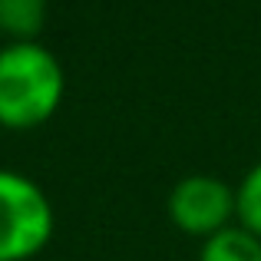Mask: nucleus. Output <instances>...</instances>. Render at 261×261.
Segmentation results:
<instances>
[{
    "label": "nucleus",
    "instance_id": "obj_3",
    "mask_svg": "<svg viewBox=\"0 0 261 261\" xmlns=\"http://www.w3.org/2000/svg\"><path fill=\"white\" fill-rule=\"evenodd\" d=\"M169 218L192 238H208L235 222V185L215 175H185L169 192Z\"/></svg>",
    "mask_w": 261,
    "mask_h": 261
},
{
    "label": "nucleus",
    "instance_id": "obj_2",
    "mask_svg": "<svg viewBox=\"0 0 261 261\" xmlns=\"http://www.w3.org/2000/svg\"><path fill=\"white\" fill-rule=\"evenodd\" d=\"M57 212L37 178L0 169V261H30L50 245Z\"/></svg>",
    "mask_w": 261,
    "mask_h": 261
},
{
    "label": "nucleus",
    "instance_id": "obj_7",
    "mask_svg": "<svg viewBox=\"0 0 261 261\" xmlns=\"http://www.w3.org/2000/svg\"><path fill=\"white\" fill-rule=\"evenodd\" d=\"M0 46H4V40H0Z\"/></svg>",
    "mask_w": 261,
    "mask_h": 261
},
{
    "label": "nucleus",
    "instance_id": "obj_4",
    "mask_svg": "<svg viewBox=\"0 0 261 261\" xmlns=\"http://www.w3.org/2000/svg\"><path fill=\"white\" fill-rule=\"evenodd\" d=\"M46 13H50L46 0H0V40L4 43L40 40Z\"/></svg>",
    "mask_w": 261,
    "mask_h": 261
},
{
    "label": "nucleus",
    "instance_id": "obj_6",
    "mask_svg": "<svg viewBox=\"0 0 261 261\" xmlns=\"http://www.w3.org/2000/svg\"><path fill=\"white\" fill-rule=\"evenodd\" d=\"M235 222L261 238V159L235 185Z\"/></svg>",
    "mask_w": 261,
    "mask_h": 261
},
{
    "label": "nucleus",
    "instance_id": "obj_5",
    "mask_svg": "<svg viewBox=\"0 0 261 261\" xmlns=\"http://www.w3.org/2000/svg\"><path fill=\"white\" fill-rule=\"evenodd\" d=\"M198 261H261V238L255 231L231 222L228 228L215 231L202 242Z\"/></svg>",
    "mask_w": 261,
    "mask_h": 261
},
{
    "label": "nucleus",
    "instance_id": "obj_1",
    "mask_svg": "<svg viewBox=\"0 0 261 261\" xmlns=\"http://www.w3.org/2000/svg\"><path fill=\"white\" fill-rule=\"evenodd\" d=\"M66 96L63 63L40 40L0 46V129L27 133L57 116Z\"/></svg>",
    "mask_w": 261,
    "mask_h": 261
}]
</instances>
